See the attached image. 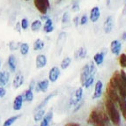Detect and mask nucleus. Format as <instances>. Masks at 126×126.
<instances>
[{
    "label": "nucleus",
    "mask_w": 126,
    "mask_h": 126,
    "mask_svg": "<svg viewBox=\"0 0 126 126\" xmlns=\"http://www.w3.org/2000/svg\"><path fill=\"white\" fill-rule=\"evenodd\" d=\"M103 107L109 116L110 123L114 126H121V116L117 107L116 106V103L113 102L111 100H109L105 94L103 100Z\"/></svg>",
    "instance_id": "f257e3e1"
},
{
    "label": "nucleus",
    "mask_w": 126,
    "mask_h": 126,
    "mask_svg": "<svg viewBox=\"0 0 126 126\" xmlns=\"http://www.w3.org/2000/svg\"><path fill=\"white\" fill-rule=\"evenodd\" d=\"M109 83L116 87L120 96L126 98V89L125 86H124V80H123V78L119 71H116L114 72L112 77L109 79Z\"/></svg>",
    "instance_id": "f03ea898"
},
{
    "label": "nucleus",
    "mask_w": 126,
    "mask_h": 126,
    "mask_svg": "<svg viewBox=\"0 0 126 126\" xmlns=\"http://www.w3.org/2000/svg\"><path fill=\"white\" fill-rule=\"evenodd\" d=\"M87 122L93 126H107L105 124V123L103 122L98 109H94L91 110L88 119H87Z\"/></svg>",
    "instance_id": "7ed1b4c3"
},
{
    "label": "nucleus",
    "mask_w": 126,
    "mask_h": 126,
    "mask_svg": "<svg viewBox=\"0 0 126 126\" xmlns=\"http://www.w3.org/2000/svg\"><path fill=\"white\" fill-rule=\"evenodd\" d=\"M34 4L35 8L41 14H47L48 10L50 8L49 0H34Z\"/></svg>",
    "instance_id": "20e7f679"
},
{
    "label": "nucleus",
    "mask_w": 126,
    "mask_h": 126,
    "mask_svg": "<svg viewBox=\"0 0 126 126\" xmlns=\"http://www.w3.org/2000/svg\"><path fill=\"white\" fill-rule=\"evenodd\" d=\"M105 95L109 98V100H111L113 102L116 103V104L117 103V101H118V99H119V96H120L116 87L112 86L111 84H109V83H108L107 86H106Z\"/></svg>",
    "instance_id": "39448f33"
},
{
    "label": "nucleus",
    "mask_w": 126,
    "mask_h": 126,
    "mask_svg": "<svg viewBox=\"0 0 126 126\" xmlns=\"http://www.w3.org/2000/svg\"><path fill=\"white\" fill-rule=\"evenodd\" d=\"M83 94H84V90H83V87L79 86L78 88L76 89V91L74 92L73 96L70 99L69 101V105L70 107L72 106H76L78 103H79L80 101L83 99Z\"/></svg>",
    "instance_id": "423d86ee"
},
{
    "label": "nucleus",
    "mask_w": 126,
    "mask_h": 126,
    "mask_svg": "<svg viewBox=\"0 0 126 126\" xmlns=\"http://www.w3.org/2000/svg\"><path fill=\"white\" fill-rule=\"evenodd\" d=\"M60 75H61L60 68L57 67V66H53L52 68H50L49 72H48V79L49 80L50 83H55L58 80Z\"/></svg>",
    "instance_id": "0eeeda50"
},
{
    "label": "nucleus",
    "mask_w": 126,
    "mask_h": 126,
    "mask_svg": "<svg viewBox=\"0 0 126 126\" xmlns=\"http://www.w3.org/2000/svg\"><path fill=\"white\" fill-rule=\"evenodd\" d=\"M103 94V83L101 80H97L95 82V85H94V91L93 93V95H92V99L93 100H97V99H100L101 97Z\"/></svg>",
    "instance_id": "6e6552de"
},
{
    "label": "nucleus",
    "mask_w": 126,
    "mask_h": 126,
    "mask_svg": "<svg viewBox=\"0 0 126 126\" xmlns=\"http://www.w3.org/2000/svg\"><path fill=\"white\" fill-rule=\"evenodd\" d=\"M49 86V80L48 79H42L41 81L37 82L34 87V91L36 93H46Z\"/></svg>",
    "instance_id": "1a4fd4ad"
},
{
    "label": "nucleus",
    "mask_w": 126,
    "mask_h": 126,
    "mask_svg": "<svg viewBox=\"0 0 126 126\" xmlns=\"http://www.w3.org/2000/svg\"><path fill=\"white\" fill-rule=\"evenodd\" d=\"M122 49V42L119 40H113L110 43V50L111 53L116 57H118Z\"/></svg>",
    "instance_id": "9d476101"
},
{
    "label": "nucleus",
    "mask_w": 126,
    "mask_h": 126,
    "mask_svg": "<svg viewBox=\"0 0 126 126\" xmlns=\"http://www.w3.org/2000/svg\"><path fill=\"white\" fill-rule=\"evenodd\" d=\"M48 59L44 54H39L36 56L35 58V66L37 69H42L47 65Z\"/></svg>",
    "instance_id": "9b49d317"
},
{
    "label": "nucleus",
    "mask_w": 126,
    "mask_h": 126,
    "mask_svg": "<svg viewBox=\"0 0 126 126\" xmlns=\"http://www.w3.org/2000/svg\"><path fill=\"white\" fill-rule=\"evenodd\" d=\"M90 75V66H89V63H86V65L83 66V68L81 69V72H80V83H81V86L84 85L85 81L88 79V77Z\"/></svg>",
    "instance_id": "f8f14e48"
},
{
    "label": "nucleus",
    "mask_w": 126,
    "mask_h": 126,
    "mask_svg": "<svg viewBox=\"0 0 126 126\" xmlns=\"http://www.w3.org/2000/svg\"><path fill=\"white\" fill-rule=\"evenodd\" d=\"M57 94V91H54V92L50 93L49 94L47 95L44 99L42 100V101L39 103V105L35 108V109H34V110H38V109H44V108L48 104V102L50 101V100L52 99L54 96H56Z\"/></svg>",
    "instance_id": "ddd939ff"
},
{
    "label": "nucleus",
    "mask_w": 126,
    "mask_h": 126,
    "mask_svg": "<svg viewBox=\"0 0 126 126\" xmlns=\"http://www.w3.org/2000/svg\"><path fill=\"white\" fill-rule=\"evenodd\" d=\"M24 81H25V79H24L23 74L21 73V72H17L13 80V88L14 89L19 88V87L24 84Z\"/></svg>",
    "instance_id": "4468645a"
},
{
    "label": "nucleus",
    "mask_w": 126,
    "mask_h": 126,
    "mask_svg": "<svg viewBox=\"0 0 126 126\" xmlns=\"http://www.w3.org/2000/svg\"><path fill=\"white\" fill-rule=\"evenodd\" d=\"M114 27V18L112 16H109L105 19L104 23H103V29L105 34H110L113 30Z\"/></svg>",
    "instance_id": "2eb2a0df"
},
{
    "label": "nucleus",
    "mask_w": 126,
    "mask_h": 126,
    "mask_svg": "<svg viewBox=\"0 0 126 126\" xmlns=\"http://www.w3.org/2000/svg\"><path fill=\"white\" fill-rule=\"evenodd\" d=\"M100 17H101V11L98 6L93 7L90 11V14H89V19L92 21L93 23H95L99 20Z\"/></svg>",
    "instance_id": "dca6fc26"
},
{
    "label": "nucleus",
    "mask_w": 126,
    "mask_h": 126,
    "mask_svg": "<svg viewBox=\"0 0 126 126\" xmlns=\"http://www.w3.org/2000/svg\"><path fill=\"white\" fill-rule=\"evenodd\" d=\"M24 101L25 100H24L23 94H19L15 97L14 100H13V108L15 111H19L22 109Z\"/></svg>",
    "instance_id": "f3484780"
},
{
    "label": "nucleus",
    "mask_w": 126,
    "mask_h": 126,
    "mask_svg": "<svg viewBox=\"0 0 126 126\" xmlns=\"http://www.w3.org/2000/svg\"><path fill=\"white\" fill-rule=\"evenodd\" d=\"M116 104L118 105V108H119V110L121 112L123 118L126 121V98L119 96V99H118Z\"/></svg>",
    "instance_id": "a211bd4d"
},
{
    "label": "nucleus",
    "mask_w": 126,
    "mask_h": 126,
    "mask_svg": "<svg viewBox=\"0 0 126 126\" xmlns=\"http://www.w3.org/2000/svg\"><path fill=\"white\" fill-rule=\"evenodd\" d=\"M106 54H107V50L106 49H103V50L100 51V52H97L94 56V62L95 64L98 65V66L102 64L103 62H104Z\"/></svg>",
    "instance_id": "6ab92c4d"
},
{
    "label": "nucleus",
    "mask_w": 126,
    "mask_h": 126,
    "mask_svg": "<svg viewBox=\"0 0 126 126\" xmlns=\"http://www.w3.org/2000/svg\"><path fill=\"white\" fill-rule=\"evenodd\" d=\"M53 116H54L53 110L50 109L48 113L45 114V116H43V118L41 120V124L39 126H49V124H50L51 121L53 119Z\"/></svg>",
    "instance_id": "aec40b11"
},
{
    "label": "nucleus",
    "mask_w": 126,
    "mask_h": 126,
    "mask_svg": "<svg viewBox=\"0 0 126 126\" xmlns=\"http://www.w3.org/2000/svg\"><path fill=\"white\" fill-rule=\"evenodd\" d=\"M7 63H8V67L10 69L11 72H16V68H17V60L16 57L13 55H10L7 59Z\"/></svg>",
    "instance_id": "412c9836"
},
{
    "label": "nucleus",
    "mask_w": 126,
    "mask_h": 126,
    "mask_svg": "<svg viewBox=\"0 0 126 126\" xmlns=\"http://www.w3.org/2000/svg\"><path fill=\"white\" fill-rule=\"evenodd\" d=\"M43 32L45 34H50L54 31V25H53V21L50 18H48V19L44 21L43 24Z\"/></svg>",
    "instance_id": "4be33fe9"
},
{
    "label": "nucleus",
    "mask_w": 126,
    "mask_h": 126,
    "mask_svg": "<svg viewBox=\"0 0 126 126\" xmlns=\"http://www.w3.org/2000/svg\"><path fill=\"white\" fill-rule=\"evenodd\" d=\"M87 56V49L85 47H80L74 53V57L76 59H84Z\"/></svg>",
    "instance_id": "5701e85b"
},
{
    "label": "nucleus",
    "mask_w": 126,
    "mask_h": 126,
    "mask_svg": "<svg viewBox=\"0 0 126 126\" xmlns=\"http://www.w3.org/2000/svg\"><path fill=\"white\" fill-rule=\"evenodd\" d=\"M10 80V73L8 72H0V86H5Z\"/></svg>",
    "instance_id": "b1692460"
},
{
    "label": "nucleus",
    "mask_w": 126,
    "mask_h": 126,
    "mask_svg": "<svg viewBox=\"0 0 126 126\" xmlns=\"http://www.w3.org/2000/svg\"><path fill=\"white\" fill-rule=\"evenodd\" d=\"M45 114H46L45 109H38V110H35V112L34 114V121L35 123L41 122V120L43 118V116H45Z\"/></svg>",
    "instance_id": "393cba45"
},
{
    "label": "nucleus",
    "mask_w": 126,
    "mask_h": 126,
    "mask_svg": "<svg viewBox=\"0 0 126 126\" xmlns=\"http://www.w3.org/2000/svg\"><path fill=\"white\" fill-rule=\"evenodd\" d=\"M24 100L27 102H32L34 101V90H32L30 88H27V90H25L23 94Z\"/></svg>",
    "instance_id": "a878e982"
},
{
    "label": "nucleus",
    "mask_w": 126,
    "mask_h": 126,
    "mask_svg": "<svg viewBox=\"0 0 126 126\" xmlns=\"http://www.w3.org/2000/svg\"><path fill=\"white\" fill-rule=\"evenodd\" d=\"M45 47V42L42 40V39H36L34 42L33 48H34V51H41Z\"/></svg>",
    "instance_id": "bb28decb"
},
{
    "label": "nucleus",
    "mask_w": 126,
    "mask_h": 126,
    "mask_svg": "<svg viewBox=\"0 0 126 126\" xmlns=\"http://www.w3.org/2000/svg\"><path fill=\"white\" fill-rule=\"evenodd\" d=\"M72 63V57H65L62 59L60 63V68L62 70H66L70 67V65Z\"/></svg>",
    "instance_id": "cd10ccee"
},
{
    "label": "nucleus",
    "mask_w": 126,
    "mask_h": 126,
    "mask_svg": "<svg viewBox=\"0 0 126 126\" xmlns=\"http://www.w3.org/2000/svg\"><path fill=\"white\" fill-rule=\"evenodd\" d=\"M20 117H21V115H15L13 116H11V117H9L8 119H6L4 121V124H3V126H12Z\"/></svg>",
    "instance_id": "c85d7f7f"
},
{
    "label": "nucleus",
    "mask_w": 126,
    "mask_h": 126,
    "mask_svg": "<svg viewBox=\"0 0 126 126\" xmlns=\"http://www.w3.org/2000/svg\"><path fill=\"white\" fill-rule=\"evenodd\" d=\"M42 26V20L41 19H35L31 24V30L33 32H38L41 29Z\"/></svg>",
    "instance_id": "c756f323"
},
{
    "label": "nucleus",
    "mask_w": 126,
    "mask_h": 126,
    "mask_svg": "<svg viewBox=\"0 0 126 126\" xmlns=\"http://www.w3.org/2000/svg\"><path fill=\"white\" fill-rule=\"evenodd\" d=\"M19 52L22 56H27L29 52V45L27 42H22L19 46Z\"/></svg>",
    "instance_id": "7c9ffc66"
},
{
    "label": "nucleus",
    "mask_w": 126,
    "mask_h": 126,
    "mask_svg": "<svg viewBox=\"0 0 126 126\" xmlns=\"http://www.w3.org/2000/svg\"><path fill=\"white\" fill-rule=\"evenodd\" d=\"M118 63H119L120 67L123 69H126V54L125 53H121L118 56Z\"/></svg>",
    "instance_id": "2f4dec72"
},
{
    "label": "nucleus",
    "mask_w": 126,
    "mask_h": 126,
    "mask_svg": "<svg viewBox=\"0 0 126 126\" xmlns=\"http://www.w3.org/2000/svg\"><path fill=\"white\" fill-rule=\"evenodd\" d=\"M94 79H95V76L90 75L88 77V79L85 81L84 85L82 86V87H84V88H89V87H91L94 85Z\"/></svg>",
    "instance_id": "473e14b6"
},
{
    "label": "nucleus",
    "mask_w": 126,
    "mask_h": 126,
    "mask_svg": "<svg viewBox=\"0 0 126 126\" xmlns=\"http://www.w3.org/2000/svg\"><path fill=\"white\" fill-rule=\"evenodd\" d=\"M19 46H20V42H17L15 41H11L8 44V47L11 51L17 50L18 48H19Z\"/></svg>",
    "instance_id": "72a5a7b5"
},
{
    "label": "nucleus",
    "mask_w": 126,
    "mask_h": 126,
    "mask_svg": "<svg viewBox=\"0 0 126 126\" xmlns=\"http://www.w3.org/2000/svg\"><path fill=\"white\" fill-rule=\"evenodd\" d=\"M19 23H20L21 29L23 30H27L28 28V27H29V23H28V20L27 19H22Z\"/></svg>",
    "instance_id": "f704fd0d"
},
{
    "label": "nucleus",
    "mask_w": 126,
    "mask_h": 126,
    "mask_svg": "<svg viewBox=\"0 0 126 126\" xmlns=\"http://www.w3.org/2000/svg\"><path fill=\"white\" fill-rule=\"evenodd\" d=\"M87 21H88V17H87L86 14L82 15V17L80 18V19H79V25H81V26L86 25V24L87 23Z\"/></svg>",
    "instance_id": "c9c22d12"
},
{
    "label": "nucleus",
    "mask_w": 126,
    "mask_h": 126,
    "mask_svg": "<svg viewBox=\"0 0 126 126\" xmlns=\"http://www.w3.org/2000/svg\"><path fill=\"white\" fill-rule=\"evenodd\" d=\"M69 13H64L63 14V17H62V24H66L69 22Z\"/></svg>",
    "instance_id": "e433bc0d"
},
{
    "label": "nucleus",
    "mask_w": 126,
    "mask_h": 126,
    "mask_svg": "<svg viewBox=\"0 0 126 126\" xmlns=\"http://www.w3.org/2000/svg\"><path fill=\"white\" fill-rule=\"evenodd\" d=\"M6 94V90L4 86H0V98H3V97L5 96Z\"/></svg>",
    "instance_id": "4c0bfd02"
},
{
    "label": "nucleus",
    "mask_w": 126,
    "mask_h": 126,
    "mask_svg": "<svg viewBox=\"0 0 126 126\" xmlns=\"http://www.w3.org/2000/svg\"><path fill=\"white\" fill-rule=\"evenodd\" d=\"M72 12H79V5L77 3H74L72 5Z\"/></svg>",
    "instance_id": "58836bf2"
},
{
    "label": "nucleus",
    "mask_w": 126,
    "mask_h": 126,
    "mask_svg": "<svg viewBox=\"0 0 126 126\" xmlns=\"http://www.w3.org/2000/svg\"><path fill=\"white\" fill-rule=\"evenodd\" d=\"M73 24H74V26H75L76 27H78L79 26V16H76V17H74V19H73Z\"/></svg>",
    "instance_id": "ea45409f"
},
{
    "label": "nucleus",
    "mask_w": 126,
    "mask_h": 126,
    "mask_svg": "<svg viewBox=\"0 0 126 126\" xmlns=\"http://www.w3.org/2000/svg\"><path fill=\"white\" fill-rule=\"evenodd\" d=\"M35 85H36L35 81H34V80H32L31 83L29 84V86H28V88H30V89H32V90L34 91V87H35Z\"/></svg>",
    "instance_id": "a19ab883"
},
{
    "label": "nucleus",
    "mask_w": 126,
    "mask_h": 126,
    "mask_svg": "<svg viewBox=\"0 0 126 126\" xmlns=\"http://www.w3.org/2000/svg\"><path fill=\"white\" fill-rule=\"evenodd\" d=\"M65 126H80V124L79 123H75V122H69L65 124Z\"/></svg>",
    "instance_id": "79ce46f5"
},
{
    "label": "nucleus",
    "mask_w": 126,
    "mask_h": 126,
    "mask_svg": "<svg viewBox=\"0 0 126 126\" xmlns=\"http://www.w3.org/2000/svg\"><path fill=\"white\" fill-rule=\"evenodd\" d=\"M121 40L124 41V42L126 41V31H124L122 33V34H121Z\"/></svg>",
    "instance_id": "37998d69"
},
{
    "label": "nucleus",
    "mask_w": 126,
    "mask_h": 126,
    "mask_svg": "<svg viewBox=\"0 0 126 126\" xmlns=\"http://www.w3.org/2000/svg\"><path fill=\"white\" fill-rule=\"evenodd\" d=\"M15 30L19 33H20V30H21V27H20V23H17L16 24V27H15Z\"/></svg>",
    "instance_id": "c03bdc74"
},
{
    "label": "nucleus",
    "mask_w": 126,
    "mask_h": 126,
    "mask_svg": "<svg viewBox=\"0 0 126 126\" xmlns=\"http://www.w3.org/2000/svg\"><path fill=\"white\" fill-rule=\"evenodd\" d=\"M122 13H123V15H126V0H124V9H123Z\"/></svg>",
    "instance_id": "a18cd8bd"
},
{
    "label": "nucleus",
    "mask_w": 126,
    "mask_h": 126,
    "mask_svg": "<svg viewBox=\"0 0 126 126\" xmlns=\"http://www.w3.org/2000/svg\"><path fill=\"white\" fill-rule=\"evenodd\" d=\"M48 19V16H46V14H43V15L42 14V16H41V20L45 21L46 19Z\"/></svg>",
    "instance_id": "49530a36"
},
{
    "label": "nucleus",
    "mask_w": 126,
    "mask_h": 126,
    "mask_svg": "<svg viewBox=\"0 0 126 126\" xmlns=\"http://www.w3.org/2000/svg\"><path fill=\"white\" fill-rule=\"evenodd\" d=\"M106 4H107L108 6H109V4H110V0H106Z\"/></svg>",
    "instance_id": "de8ad7c7"
},
{
    "label": "nucleus",
    "mask_w": 126,
    "mask_h": 126,
    "mask_svg": "<svg viewBox=\"0 0 126 126\" xmlns=\"http://www.w3.org/2000/svg\"><path fill=\"white\" fill-rule=\"evenodd\" d=\"M0 69H1V60H0Z\"/></svg>",
    "instance_id": "09e8293b"
},
{
    "label": "nucleus",
    "mask_w": 126,
    "mask_h": 126,
    "mask_svg": "<svg viewBox=\"0 0 126 126\" xmlns=\"http://www.w3.org/2000/svg\"><path fill=\"white\" fill-rule=\"evenodd\" d=\"M25 1H28V0H25Z\"/></svg>",
    "instance_id": "8fccbe9b"
},
{
    "label": "nucleus",
    "mask_w": 126,
    "mask_h": 126,
    "mask_svg": "<svg viewBox=\"0 0 126 126\" xmlns=\"http://www.w3.org/2000/svg\"><path fill=\"white\" fill-rule=\"evenodd\" d=\"M34 126H38V125H34Z\"/></svg>",
    "instance_id": "3c124183"
},
{
    "label": "nucleus",
    "mask_w": 126,
    "mask_h": 126,
    "mask_svg": "<svg viewBox=\"0 0 126 126\" xmlns=\"http://www.w3.org/2000/svg\"><path fill=\"white\" fill-rule=\"evenodd\" d=\"M125 54H126V53H125Z\"/></svg>",
    "instance_id": "603ef678"
}]
</instances>
